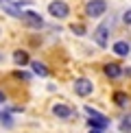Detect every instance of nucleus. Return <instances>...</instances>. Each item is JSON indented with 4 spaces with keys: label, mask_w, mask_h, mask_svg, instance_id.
<instances>
[{
    "label": "nucleus",
    "mask_w": 131,
    "mask_h": 133,
    "mask_svg": "<svg viewBox=\"0 0 131 133\" xmlns=\"http://www.w3.org/2000/svg\"><path fill=\"white\" fill-rule=\"evenodd\" d=\"M118 131L120 133H131V114L122 116V120H120V124H118Z\"/></svg>",
    "instance_id": "13"
},
{
    "label": "nucleus",
    "mask_w": 131,
    "mask_h": 133,
    "mask_svg": "<svg viewBox=\"0 0 131 133\" xmlns=\"http://www.w3.org/2000/svg\"><path fill=\"white\" fill-rule=\"evenodd\" d=\"M53 116L59 120H72V118H76V109L66 105V103H55L53 105Z\"/></svg>",
    "instance_id": "6"
},
{
    "label": "nucleus",
    "mask_w": 131,
    "mask_h": 133,
    "mask_svg": "<svg viewBox=\"0 0 131 133\" xmlns=\"http://www.w3.org/2000/svg\"><path fill=\"white\" fill-rule=\"evenodd\" d=\"M13 63L20 65V68H24V65H31V57L26 50H15L13 52Z\"/></svg>",
    "instance_id": "10"
},
{
    "label": "nucleus",
    "mask_w": 131,
    "mask_h": 133,
    "mask_svg": "<svg viewBox=\"0 0 131 133\" xmlns=\"http://www.w3.org/2000/svg\"><path fill=\"white\" fill-rule=\"evenodd\" d=\"M70 31H72V33H74V35H79V37H83V35H85V33H87L83 24H70Z\"/></svg>",
    "instance_id": "14"
},
{
    "label": "nucleus",
    "mask_w": 131,
    "mask_h": 133,
    "mask_svg": "<svg viewBox=\"0 0 131 133\" xmlns=\"http://www.w3.org/2000/svg\"><path fill=\"white\" fill-rule=\"evenodd\" d=\"M87 133H103V131H101V129H90Z\"/></svg>",
    "instance_id": "20"
},
{
    "label": "nucleus",
    "mask_w": 131,
    "mask_h": 133,
    "mask_svg": "<svg viewBox=\"0 0 131 133\" xmlns=\"http://www.w3.org/2000/svg\"><path fill=\"white\" fill-rule=\"evenodd\" d=\"M0 116H2V114H0Z\"/></svg>",
    "instance_id": "23"
},
{
    "label": "nucleus",
    "mask_w": 131,
    "mask_h": 133,
    "mask_svg": "<svg viewBox=\"0 0 131 133\" xmlns=\"http://www.w3.org/2000/svg\"><path fill=\"white\" fill-rule=\"evenodd\" d=\"M13 76H15V79H22V81H31V74H29V72H22V70H15Z\"/></svg>",
    "instance_id": "17"
},
{
    "label": "nucleus",
    "mask_w": 131,
    "mask_h": 133,
    "mask_svg": "<svg viewBox=\"0 0 131 133\" xmlns=\"http://www.w3.org/2000/svg\"><path fill=\"white\" fill-rule=\"evenodd\" d=\"M83 111L87 114V118H101V116H103L101 111H96V109H92L90 105H85V107H83Z\"/></svg>",
    "instance_id": "16"
},
{
    "label": "nucleus",
    "mask_w": 131,
    "mask_h": 133,
    "mask_svg": "<svg viewBox=\"0 0 131 133\" xmlns=\"http://www.w3.org/2000/svg\"><path fill=\"white\" fill-rule=\"evenodd\" d=\"M107 9H109L107 0H90V2L85 4V15L92 18V20H96V18H101V15H105Z\"/></svg>",
    "instance_id": "1"
},
{
    "label": "nucleus",
    "mask_w": 131,
    "mask_h": 133,
    "mask_svg": "<svg viewBox=\"0 0 131 133\" xmlns=\"http://www.w3.org/2000/svg\"><path fill=\"white\" fill-rule=\"evenodd\" d=\"M31 68H33V72H35L37 76H48L50 74L48 68H46V63H42V61H31Z\"/></svg>",
    "instance_id": "12"
},
{
    "label": "nucleus",
    "mask_w": 131,
    "mask_h": 133,
    "mask_svg": "<svg viewBox=\"0 0 131 133\" xmlns=\"http://www.w3.org/2000/svg\"><path fill=\"white\" fill-rule=\"evenodd\" d=\"M0 120H2V124L7 127V129H11V127H13V118H11V114H9V111H4L2 116H0Z\"/></svg>",
    "instance_id": "15"
},
{
    "label": "nucleus",
    "mask_w": 131,
    "mask_h": 133,
    "mask_svg": "<svg viewBox=\"0 0 131 133\" xmlns=\"http://www.w3.org/2000/svg\"><path fill=\"white\" fill-rule=\"evenodd\" d=\"M103 70H105V76H107V79H112V81H118V79H122V76H125V68H120V65L118 63H105V68H103Z\"/></svg>",
    "instance_id": "8"
},
{
    "label": "nucleus",
    "mask_w": 131,
    "mask_h": 133,
    "mask_svg": "<svg viewBox=\"0 0 131 133\" xmlns=\"http://www.w3.org/2000/svg\"><path fill=\"white\" fill-rule=\"evenodd\" d=\"M109 31H112L109 22H101V24L96 26V31L92 33L94 42H96V44H98L101 48H107V46H109Z\"/></svg>",
    "instance_id": "5"
},
{
    "label": "nucleus",
    "mask_w": 131,
    "mask_h": 133,
    "mask_svg": "<svg viewBox=\"0 0 131 133\" xmlns=\"http://www.w3.org/2000/svg\"><path fill=\"white\" fill-rule=\"evenodd\" d=\"M22 24L24 26H29V29H35V31H40V29H44V18L40 13H37V11H22Z\"/></svg>",
    "instance_id": "3"
},
{
    "label": "nucleus",
    "mask_w": 131,
    "mask_h": 133,
    "mask_svg": "<svg viewBox=\"0 0 131 133\" xmlns=\"http://www.w3.org/2000/svg\"><path fill=\"white\" fill-rule=\"evenodd\" d=\"M2 61H4V55H2V52H0V63H2Z\"/></svg>",
    "instance_id": "21"
},
{
    "label": "nucleus",
    "mask_w": 131,
    "mask_h": 133,
    "mask_svg": "<svg viewBox=\"0 0 131 133\" xmlns=\"http://www.w3.org/2000/svg\"><path fill=\"white\" fill-rule=\"evenodd\" d=\"M48 13L55 20H66L70 15V4L66 0H53V2H48Z\"/></svg>",
    "instance_id": "2"
},
{
    "label": "nucleus",
    "mask_w": 131,
    "mask_h": 133,
    "mask_svg": "<svg viewBox=\"0 0 131 133\" xmlns=\"http://www.w3.org/2000/svg\"><path fill=\"white\" fill-rule=\"evenodd\" d=\"M122 24H125V26H131V9H127V11L122 13Z\"/></svg>",
    "instance_id": "18"
},
{
    "label": "nucleus",
    "mask_w": 131,
    "mask_h": 133,
    "mask_svg": "<svg viewBox=\"0 0 131 133\" xmlns=\"http://www.w3.org/2000/svg\"><path fill=\"white\" fill-rule=\"evenodd\" d=\"M0 37H2V29H0Z\"/></svg>",
    "instance_id": "22"
},
{
    "label": "nucleus",
    "mask_w": 131,
    "mask_h": 133,
    "mask_svg": "<svg viewBox=\"0 0 131 133\" xmlns=\"http://www.w3.org/2000/svg\"><path fill=\"white\" fill-rule=\"evenodd\" d=\"M129 96H127V92H114V105L120 109H127L129 107Z\"/></svg>",
    "instance_id": "11"
},
{
    "label": "nucleus",
    "mask_w": 131,
    "mask_h": 133,
    "mask_svg": "<svg viewBox=\"0 0 131 133\" xmlns=\"http://www.w3.org/2000/svg\"><path fill=\"white\" fill-rule=\"evenodd\" d=\"M112 50H114V55H118V57H129V52H131V44L127 42V39H118V42H114L112 44Z\"/></svg>",
    "instance_id": "9"
},
{
    "label": "nucleus",
    "mask_w": 131,
    "mask_h": 133,
    "mask_svg": "<svg viewBox=\"0 0 131 133\" xmlns=\"http://www.w3.org/2000/svg\"><path fill=\"white\" fill-rule=\"evenodd\" d=\"M4 101H7V96H4V92L0 90V103H4Z\"/></svg>",
    "instance_id": "19"
},
{
    "label": "nucleus",
    "mask_w": 131,
    "mask_h": 133,
    "mask_svg": "<svg viewBox=\"0 0 131 133\" xmlns=\"http://www.w3.org/2000/svg\"><path fill=\"white\" fill-rule=\"evenodd\" d=\"M72 87H74V94H76V96H81V98L92 96V92H94V83H92V79H85V76L74 79Z\"/></svg>",
    "instance_id": "4"
},
{
    "label": "nucleus",
    "mask_w": 131,
    "mask_h": 133,
    "mask_svg": "<svg viewBox=\"0 0 131 133\" xmlns=\"http://www.w3.org/2000/svg\"><path fill=\"white\" fill-rule=\"evenodd\" d=\"M0 9H2L7 15L15 18V20L22 18V9L18 7V2H13V0H0Z\"/></svg>",
    "instance_id": "7"
}]
</instances>
